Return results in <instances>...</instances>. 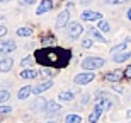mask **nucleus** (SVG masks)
<instances>
[{"label":"nucleus","instance_id":"72a5a7b5","mask_svg":"<svg viewBox=\"0 0 131 123\" xmlns=\"http://www.w3.org/2000/svg\"><path fill=\"white\" fill-rule=\"evenodd\" d=\"M89 101H90V96H89V94H85V96L82 98V101H80V103H82V104H87Z\"/></svg>","mask_w":131,"mask_h":123},{"label":"nucleus","instance_id":"0eeeda50","mask_svg":"<svg viewBox=\"0 0 131 123\" xmlns=\"http://www.w3.org/2000/svg\"><path fill=\"white\" fill-rule=\"evenodd\" d=\"M46 115L48 116H56V115L61 111V108H60V104L56 103V101H48V104H46Z\"/></svg>","mask_w":131,"mask_h":123},{"label":"nucleus","instance_id":"4468645a","mask_svg":"<svg viewBox=\"0 0 131 123\" xmlns=\"http://www.w3.org/2000/svg\"><path fill=\"white\" fill-rule=\"evenodd\" d=\"M12 67H14V60L12 58H4L0 60V72H10L12 70Z\"/></svg>","mask_w":131,"mask_h":123},{"label":"nucleus","instance_id":"393cba45","mask_svg":"<svg viewBox=\"0 0 131 123\" xmlns=\"http://www.w3.org/2000/svg\"><path fill=\"white\" fill-rule=\"evenodd\" d=\"M126 43H128V41H123V43L116 44V46H112V50H111V53H119V51H121V53H123V50L126 48Z\"/></svg>","mask_w":131,"mask_h":123},{"label":"nucleus","instance_id":"2eb2a0df","mask_svg":"<svg viewBox=\"0 0 131 123\" xmlns=\"http://www.w3.org/2000/svg\"><path fill=\"white\" fill-rule=\"evenodd\" d=\"M131 58V51H123V53H117L112 56V60L116 62V63H123V62H126V60Z\"/></svg>","mask_w":131,"mask_h":123},{"label":"nucleus","instance_id":"473e14b6","mask_svg":"<svg viewBox=\"0 0 131 123\" xmlns=\"http://www.w3.org/2000/svg\"><path fill=\"white\" fill-rule=\"evenodd\" d=\"M5 34H7V27L5 26H0V38H4Z\"/></svg>","mask_w":131,"mask_h":123},{"label":"nucleus","instance_id":"1a4fd4ad","mask_svg":"<svg viewBox=\"0 0 131 123\" xmlns=\"http://www.w3.org/2000/svg\"><path fill=\"white\" fill-rule=\"evenodd\" d=\"M49 87H53V80H51V79L44 80V82L38 84L36 87H32V94H41V92H44V91H48Z\"/></svg>","mask_w":131,"mask_h":123},{"label":"nucleus","instance_id":"f3484780","mask_svg":"<svg viewBox=\"0 0 131 123\" xmlns=\"http://www.w3.org/2000/svg\"><path fill=\"white\" fill-rule=\"evenodd\" d=\"M31 94H32V87H31V86H26V87H22L19 92H17V98L22 101V99H27Z\"/></svg>","mask_w":131,"mask_h":123},{"label":"nucleus","instance_id":"412c9836","mask_svg":"<svg viewBox=\"0 0 131 123\" xmlns=\"http://www.w3.org/2000/svg\"><path fill=\"white\" fill-rule=\"evenodd\" d=\"M65 123H82V116L80 115H67Z\"/></svg>","mask_w":131,"mask_h":123},{"label":"nucleus","instance_id":"f03ea898","mask_svg":"<svg viewBox=\"0 0 131 123\" xmlns=\"http://www.w3.org/2000/svg\"><path fill=\"white\" fill-rule=\"evenodd\" d=\"M104 63H106V60L101 58V56H87V58L82 60V69L85 72H92L95 69H101Z\"/></svg>","mask_w":131,"mask_h":123},{"label":"nucleus","instance_id":"f8f14e48","mask_svg":"<svg viewBox=\"0 0 131 123\" xmlns=\"http://www.w3.org/2000/svg\"><path fill=\"white\" fill-rule=\"evenodd\" d=\"M53 9V0H43L41 4H39V7H38V10H36V14L38 15H43V14H46L48 10H51Z\"/></svg>","mask_w":131,"mask_h":123},{"label":"nucleus","instance_id":"6ab92c4d","mask_svg":"<svg viewBox=\"0 0 131 123\" xmlns=\"http://www.w3.org/2000/svg\"><path fill=\"white\" fill-rule=\"evenodd\" d=\"M89 34H90V36H94L95 40H99L101 43H106V38H104V36L101 34V31H99L97 27H89Z\"/></svg>","mask_w":131,"mask_h":123},{"label":"nucleus","instance_id":"bb28decb","mask_svg":"<svg viewBox=\"0 0 131 123\" xmlns=\"http://www.w3.org/2000/svg\"><path fill=\"white\" fill-rule=\"evenodd\" d=\"M9 99H10V92L9 91H0V104L7 103Z\"/></svg>","mask_w":131,"mask_h":123},{"label":"nucleus","instance_id":"ddd939ff","mask_svg":"<svg viewBox=\"0 0 131 123\" xmlns=\"http://www.w3.org/2000/svg\"><path fill=\"white\" fill-rule=\"evenodd\" d=\"M102 111H104V109H102L99 104H95L94 111L89 115V123H97L99 120H101V116H102Z\"/></svg>","mask_w":131,"mask_h":123},{"label":"nucleus","instance_id":"6e6552de","mask_svg":"<svg viewBox=\"0 0 131 123\" xmlns=\"http://www.w3.org/2000/svg\"><path fill=\"white\" fill-rule=\"evenodd\" d=\"M124 77V74H123L121 70H114V72H109V74H106V82H111V84H116L119 82V80Z\"/></svg>","mask_w":131,"mask_h":123},{"label":"nucleus","instance_id":"cd10ccee","mask_svg":"<svg viewBox=\"0 0 131 123\" xmlns=\"http://www.w3.org/2000/svg\"><path fill=\"white\" fill-rule=\"evenodd\" d=\"M34 62H36V58H34V56H26L24 60H22V62H20V65H22V67H29V65H32Z\"/></svg>","mask_w":131,"mask_h":123},{"label":"nucleus","instance_id":"dca6fc26","mask_svg":"<svg viewBox=\"0 0 131 123\" xmlns=\"http://www.w3.org/2000/svg\"><path fill=\"white\" fill-rule=\"evenodd\" d=\"M38 75H39V72L34 70V69H24L20 72V77H22V79H34V77H38Z\"/></svg>","mask_w":131,"mask_h":123},{"label":"nucleus","instance_id":"c85d7f7f","mask_svg":"<svg viewBox=\"0 0 131 123\" xmlns=\"http://www.w3.org/2000/svg\"><path fill=\"white\" fill-rule=\"evenodd\" d=\"M10 111H12L10 106H7V104H0V115H9Z\"/></svg>","mask_w":131,"mask_h":123},{"label":"nucleus","instance_id":"7c9ffc66","mask_svg":"<svg viewBox=\"0 0 131 123\" xmlns=\"http://www.w3.org/2000/svg\"><path fill=\"white\" fill-rule=\"evenodd\" d=\"M104 2L109 5H119V4H124V2H131V0H104Z\"/></svg>","mask_w":131,"mask_h":123},{"label":"nucleus","instance_id":"f257e3e1","mask_svg":"<svg viewBox=\"0 0 131 123\" xmlns=\"http://www.w3.org/2000/svg\"><path fill=\"white\" fill-rule=\"evenodd\" d=\"M36 62L44 67H49V69H63L67 67L68 62H70V56L72 53L68 50H63V48H56V46H51V48H44V50H38L36 51Z\"/></svg>","mask_w":131,"mask_h":123},{"label":"nucleus","instance_id":"ea45409f","mask_svg":"<svg viewBox=\"0 0 131 123\" xmlns=\"http://www.w3.org/2000/svg\"><path fill=\"white\" fill-rule=\"evenodd\" d=\"M0 2H2V4H4V2H10V0H0Z\"/></svg>","mask_w":131,"mask_h":123},{"label":"nucleus","instance_id":"aec40b11","mask_svg":"<svg viewBox=\"0 0 131 123\" xmlns=\"http://www.w3.org/2000/svg\"><path fill=\"white\" fill-rule=\"evenodd\" d=\"M95 104H99L102 109H111L112 108V101L109 98H102V99H97V103Z\"/></svg>","mask_w":131,"mask_h":123},{"label":"nucleus","instance_id":"4c0bfd02","mask_svg":"<svg viewBox=\"0 0 131 123\" xmlns=\"http://www.w3.org/2000/svg\"><path fill=\"white\" fill-rule=\"evenodd\" d=\"M126 116H128V118H131V109H129V111L126 113Z\"/></svg>","mask_w":131,"mask_h":123},{"label":"nucleus","instance_id":"e433bc0d","mask_svg":"<svg viewBox=\"0 0 131 123\" xmlns=\"http://www.w3.org/2000/svg\"><path fill=\"white\" fill-rule=\"evenodd\" d=\"M128 19H129V21H131V9H129V10H128Z\"/></svg>","mask_w":131,"mask_h":123},{"label":"nucleus","instance_id":"c756f323","mask_svg":"<svg viewBox=\"0 0 131 123\" xmlns=\"http://www.w3.org/2000/svg\"><path fill=\"white\" fill-rule=\"evenodd\" d=\"M92 40L90 38H85V40H82V48H92Z\"/></svg>","mask_w":131,"mask_h":123},{"label":"nucleus","instance_id":"9b49d317","mask_svg":"<svg viewBox=\"0 0 131 123\" xmlns=\"http://www.w3.org/2000/svg\"><path fill=\"white\" fill-rule=\"evenodd\" d=\"M46 104H48V101H44V98H36L32 101V104H31V109L32 111H44Z\"/></svg>","mask_w":131,"mask_h":123},{"label":"nucleus","instance_id":"9d476101","mask_svg":"<svg viewBox=\"0 0 131 123\" xmlns=\"http://www.w3.org/2000/svg\"><path fill=\"white\" fill-rule=\"evenodd\" d=\"M68 21H70V10L67 9L58 15V19H56V27H65V26H68Z\"/></svg>","mask_w":131,"mask_h":123},{"label":"nucleus","instance_id":"39448f33","mask_svg":"<svg viewBox=\"0 0 131 123\" xmlns=\"http://www.w3.org/2000/svg\"><path fill=\"white\" fill-rule=\"evenodd\" d=\"M17 50V43L12 40H5V41H0V55H9L12 51Z\"/></svg>","mask_w":131,"mask_h":123},{"label":"nucleus","instance_id":"423d86ee","mask_svg":"<svg viewBox=\"0 0 131 123\" xmlns=\"http://www.w3.org/2000/svg\"><path fill=\"white\" fill-rule=\"evenodd\" d=\"M80 17H82V21H102V14H99L95 10H83Z\"/></svg>","mask_w":131,"mask_h":123},{"label":"nucleus","instance_id":"5701e85b","mask_svg":"<svg viewBox=\"0 0 131 123\" xmlns=\"http://www.w3.org/2000/svg\"><path fill=\"white\" fill-rule=\"evenodd\" d=\"M56 72H58V70H56V69H53V70H49V67H44V69L41 70V72H39V74L43 75V77H53V75L56 74Z\"/></svg>","mask_w":131,"mask_h":123},{"label":"nucleus","instance_id":"58836bf2","mask_svg":"<svg viewBox=\"0 0 131 123\" xmlns=\"http://www.w3.org/2000/svg\"><path fill=\"white\" fill-rule=\"evenodd\" d=\"M44 123H56V121H53V120H49V121H44Z\"/></svg>","mask_w":131,"mask_h":123},{"label":"nucleus","instance_id":"c9c22d12","mask_svg":"<svg viewBox=\"0 0 131 123\" xmlns=\"http://www.w3.org/2000/svg\"><path fill=\"white\" fill-rule=\"evenodd\" d=\"M90 2H94V0H80V4H83V5H89Z\"/></svg>","mask_w":131,"mask_h":123},{"label":"nucleus","instance_id":"b1692460","mask_svg":"<svg viewBox=\"0 0 131 123\" xmlns=\"http://www.w3.org/2000/svg\"><path fill=\"white\" fill-rule=\"evenodd\" d=\"M99 31H102V33H109L111 31V26H109V22H106V21H99Z\"/></svg>","mask_w":131,"mask_h":123},{"label":"nucleus","instance_id":"7ed1b4c3","mask_svg":"<svg viewBox=\"0 0 131 123\" xmlns=\"http://www.w3.org/2000/svg\"><path fill=\"white\" fill-rule=\"evenodd\" d=\"M83 33V27L80 26V22H70L67 26V36L72 38V40H77L80 38V34Z\"/></svg>","mask_w":131,"mask_h":123},{"label":"nucleus","instance_id":"a878e982","mask_svg":"<svg viewBox=\"0 0 131 123\" xmlns=\"http://www.w3.org/2000/svg\"><path fill=\"white\" fill-rule=\"evenodd\" d=\"M53 43H54L53 36H46V38H43V46H44V48H51Z\"/></svg>","mask_w":131,"mask_h":123},{"label":"nucleus","instance_id":"a211bd4d","mask_svg":"<svg viewBox=\"0 0 131 123\" xmlns=\"http://www.w3.org/2000/svg\"><path fill=\"white\" fill-rule=\"evenodd\" d=\"M73 98H75V92L73 91H63V92L58 94L60 101H73Z\"/></svg>","mask_w":131,"mask_h":123},{"label":"nucleus","instance_id":"f704fd0d","mask_svg":"<svg viewBox=\"0 0 131 123\" xmlns=\"http://www.w3.org/2000/svg\"><path fill=\"white\" fill-rule=\"evenodd\" d=\"M34 2H36V0H20V4H22V5H32Z\"/></svg>","mask_w":131,"mask_h":123},{"label":"nucleus","instance_id":"4be33fe9","mask_svg":"<svg viewBox=\"0 0 131 123\" xmlns=\"http://www.w3.org/2000/svg\"><path fill=\"white\" fill-rule=\"evenodd\" d=\"M32 34V27H19L17 29V36H31Z\"/></svg>","mask_w":131,"mask_h":123},{"label":"nucleus","instance_id":"20e7f679","mask_svg":"<svg viewBox=\"0 0 131 123\" xmlns=\"http://www.w3.org/2000/svg\"><path fill=\"white\" fill-rule=\"evenodd\" d=\"M94 72H82V74H78V75H75L73 77V82L77 84V86H85V84H89V82H92L94 80Z\"/></svg>","mask_w":131,"mask_h":123},{"label":"nucleus","instance_id":"2f4dec72","mask_svg":"<svg viewBox=\"0 0 131 123\" xmlns=\"http://www.w3.org/2000/svg\"><path fill=\"white\" fill-rule=\"evenodd\" d=\"M123 74H124V79H128V80L131 79V65H128V67H126V70H124Z\"/></svg>","mask_w":131,"mask_h":123}]
</instances>
